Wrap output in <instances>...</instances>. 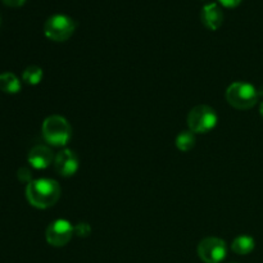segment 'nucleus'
Listing matches in <instances>:
<instances>
[{
  "mask_svg": "<svg viewBox=\"0 0 263 263\" xmlns=\"http://www.w3.org/2000/svg\"><path fill=\"white\" fill-rule=\"evenodd\" d=\"M217 113L210 105H197L187 115V126L194 134H207L217 125Z\"/></svg>",
  "mask_w": 263,
  "mask_h": 263,
  "instance_id": "20e7f679",
  "label": "nucleus"
},
{
  "mask_svg": "<svg viewBox=\"0 0 263 263\" xmlns=\"http://www.w3.org/2000/svg\"><path fill=\"white\" fill-rule=\"evenodd\" d=\"M55 171L63 177H71L79 170V157L71 149H64L59 152L54 159Z\"/></svg>",
  "mask_w": 263,
  "mask_h": 263,
  "instance_id": "6e6552de",
  "label": "nucleus"
},
{
  "mask_svg": "<svg viewBox=\"0 0 263 263\" xmlns=\"http://www.w3.org/2000/svg\"><path fill=\"white\" fill-rule=\"evenodd\" d=\"M0 90L7 94H17L21 90V82L15 74L4 72L0 74Z\"/></svg>",
  "mask_w": 263,
  "mask_h": 263,
  "instance_id": "f8f14e48",
  "label": "nucleus"
},
{
  "mask_svg": "<svg viewBox=\"0 0 263 263\" xmlns=\"http://www.w3.org/2000/svg\"><path fill=\"white\" fill-rule=\"evenodd\" d=\"M76 30V22L66 14H53L46 20L44 25V33L53 41H66L73 35Z\"/></svg>",
  "mask_w": 263,
  "mask_h": 263,
  "instance_id": "39448f33",
  "label": "nucleus"
},
{
  "mask_svg": "<svg viewBox=\"0 0 263 263\" xmlns=\"http://www.w3.org/2000/svg\"><path fill=\"white\" fill-rule=\"evenodd\" d=\"M26 198L32 207L46 210L53 207L61 198V186L51 179L32 180L26 187Z\"/></svg>",
  "mask_w": 263,
  "mask_h": 263,
  "instance_id": "f257e3e1",
  "label": "nucleus"
},
{
  "mask_svg": "<svg viewBox=\"0 0 263 263\" xmlns=\"http://www.w3.org/2000/svg\"><path fill=\"white\" fill-rule=\"evenodd\" d=\"M258 91L248 82H234L226 90V100L236 109H249L258 100Z\"/></svg>",
  "mask_w": 263,
  "mask_h": 263,
  "instance_id": "7ed1b4c3",
  "label": "nucleus"
},
{
  "mask_svg": "<svg viewBox=\"0 0 263 263\" xmlns=\"http://www.w3.org/2000/svg\"><path fill=\"white\" fill-rule=\"evenodd\" d=\"M90 231H91V229L87 223H79L77 226H74V234L79 236H87Z\"/></svg>",
  "mask_w": 263,
  "mask_h": 263,
  "instance_id": "2eb2a0df",
  "label": "nucleus"
},
{
  "mask_svg": "<svg viewBox=\"0 0 263 263\" xmlns=\"http://www.w3.org/2000/svg\"><path fill=\"white\" fill-rule=\"evenodd\" d=\"M55 159L53 152L45 145H36L30 151L27 157V161L33 168L36 170H45L53 163Z\"/></svg>",
  "mask_w": 263,
  "mask_h": 263,
  "instance_id": "1a4fd4ad",
  "label": "nucleus"
},
{
  "mask_svg": "<svg viewBox=\"0 0 263 263\" xmlns=\"http://www.w3.org/2000/svg\"><path fill=\"white\" fill-rule=\"evenodd\" d=\"M259 112H261L262 117H263V102L261 103V107H259Z\"/></svg>",
  "mask_w": 263,
  "mask_h": 263,
  "instance_id": "a211bd4d",
  "label": "nucleus"
},
{
  "mask_svg": "<svg viewBox=\"0 0 263 263\" xmlns=\"http://www.w3.org/2000/svg\"><path fill=\"white\" fill-rule=\"evenodd\" d=\"M223 7L226 8H234V7H238L243 0H218Z\"/></svg>",
  "mask_w": 263,
  "mask_h": 263,
  "instance_id": "dca6fc26",
  "label": "nucleus"
},
{
  "mask_svg": "<svg viewBox=\"0 0 263 263\" xmlns=\"http://www.w3.org/2000/svg\"><path fill=\"white\" fill-rule=\"evenodd\" d=\"M44 72L40 67L37 66H30L23 71L22 79L26 84L28 85H37L40 84L41 80H43Z\"/></svg>",
  "mask_w": 263,
  "mask_h": 263,
  "instance_id": "4468645a",
  "label": "nucleus"
},
{
  "mask_svg": "<svg viewBox=\"0 0 263 263\" xmlns=\"http://www.w3.org/2000/svg\"><path fill=\"white\" fill-rule=\"evenodd\" d=\"M195 145V135L193 131H182L176 138V146L181 152H189Z\"/></svg>",
  "mask_w": 263,
  "mask_h": 263,
  "instance_id": "ddd939ff",
  "label": "nucleus"
},
{
  "mask_svg": "<svg viewBox=\"0 0 263 263\" xmlns=\"http://www.w3.org/2000/svg\"><path fill=\"white\" fill-rule=\"evenodd\" d=\"M200 20H202L203 25L210 30H218L223 22L222 9L216 3H210L202 8Z\"/></svg>",
  "mask_w": 263,
  "mask_h": 263,
  "instance_id": "9d476101",
  "label": "nucleus"
},
{
  "mask_svg": "<svg viewBox=\"0 0 263 263\" xmlns=\"http://www.w3.org/2000/svg\"><path fill=\"white\" fill-rule=\"evenodd\" d=\"M73 234L74 228L71 225V222H68L67 220H55L48 226L45 236L46 241L50 246L59 248V247H64L66 244H68Z\"/></svg>",
  "mask_w": 263,
  "mask_h": 263,
  "instance_id": "0eeeda50",
  "label": "nucleus"
},
{
  "mask_svg": "<svg viewBox=\"0 0 263 263\" xmlns=\"http://www.w3.org/2000/svg\"><path fill=\"white\" fill-rule=\"evenodd\" d=\"M198 256L204 263H221L228 256V247L222 239L210 236L199 243Z\"/></svg>",
  "mask_w": 263,
  "mask_h": 263,
  "instance_id": "423d86ee",
  "label": "nucleus"
},
{
  "mask_svg": "<svg viewBox=\"0 0 263 263\" xmlns=\"http://www.w3.org/2000/svg\"><path fill=\"white\" fill-rule=\"evenodd\" d=\"M256 243H254V239L249 235H240L238 238L234 239L233 244H231V249L233 252H235L239 256H246L253 252Z\"/></svg>",
  "mask_w": 263,
  "mask_h": 263,
  "instance_id": "9b49d317",
  "label": "nucleus"
},
{
  "mask_svg": "<svg viewBox=\"0 0 263 263\" xmlns=\"http://www.w3.org/2000/svg\"><path fill=\"white\" fill-rule=\"evenodd\" d=\"M43 136L53 146H64L71 139L72 128L68 121L62 116H50L43 123Z\"/></svg>",
  "mask_w": 263,
  "mask_h": 263,
  "instance_id": "f03ea898",
  "label": "nucleus"
},
{
  "mask_svg": "<svg viewBox=\"0 0 263 263\" xmlns=\"http://www.w3.org/2000/svg\"><path fill=\"white\" fill-rule=\"evenodd\" d=\"M4 4H7L8 7H21L26 3V0H3Z\"/></svg>",
  "mask_w": 263,
  "mask_h": 263,
  "instance_id": "f3484780",
  "label": "nucleus"
},
{
  "mask_svg": "<svg viewBox=\"0 0 263 263\" xmlns=\"http://www.w3.org/2000/svg\"><path fill=\"white\" fill-rule=\"evenodd\" d=\"M0 22H2V18H0Z\"/></svg>",
  "mask_w": 263,
  "mask_h": 263,
  "instance_id": "6ab92c4d",
  "label": "nucleus"
}]
</instances>
